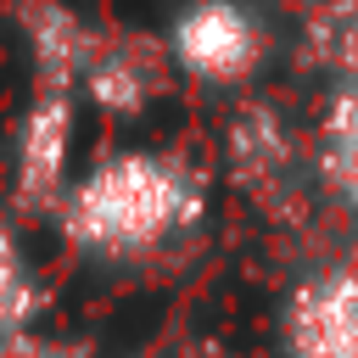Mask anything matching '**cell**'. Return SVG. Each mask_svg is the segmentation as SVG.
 Returning <instances> with one entry per match:
<instances>
[{
    "instance_id": "1",
    "label": "cell",
    "mask_w": 358,
    "mask_h": 358,
    "mask_svg": "<svg viewBox=\"0 0 358 358\" xmlns=\"http://www.w3.org/2000/svg\"><path fill=\"white\" fill-rule=\"evenodd\" d=\"M201 218V179L168 151L101 157L62 201L56 224L84 252H145Z\"/></svg>"
},
{
    "instance_id": "2",
    "label": "cell",
    "mask_w": 358,
    "mask_h": 358,
    "mask_svg": "<svg viewBox=\"0 0 358 358\" xmlns=\"http://www.w3.org/2000/svg\"><path fill=\"white\" fill-rule=\"evenodd\" d=\"M168 56L185 78L246 84L268 56V34L246 0H190L168 28Z\"/></svg>"
},
{
    "instance_id": "3",
    "label": "cell",
    "mask_w": 358,
    "mask_h": 358,
    "mask_svg": "<svg viewBox=\"0 0 358 358\" xmlns=\"http://www.w3.org/2000/svg\"><path fill=\"white\" fill-rule=\"evenodd\" d=\"M73 95L62 90H34V106L17 123V168H11V190L17 207L28 213H50L67 196V157H73Z\"/></svg>"
},
{
    "instance_id": "4",
    "label": "cell",
    "mask_w": 358,
    "mask_h": 358,
    "mask_svg": "<svg viewBox=\"0 0 358 358\" xmlns=\"http://www.w3.org/2000/svg\"><path fill=\"white\" fill-rule=\"evenodd\" d=\"M291 358H358V263H330L291 291Z\"/></svg>"
},
{
    "instance_id": "5",
    "label": "cell",
    "mask_w": 358,
    "mask_h": 358,
    "mask_svg": "<svg viewBox=\"0 0 358 358\" xmlns=\"http://www.w3.org/2000/svg\"><path fill=\"white\" fill-rule=\"evenodd\" d=\"M22 34H28V56H34V78H39V90H62V95H73V84L84 78V67H90V56H95V28L73 11V6H62V0H34L28 11H22Z\"/></svg>"
},
{
    "instance_id": "6",
    "label": "cell",
    "mask_w": 358,
    "mask_h": 358,
    "mask_svg": "<svg viewBox=\"0 0 358 358\" xmlns=\"http://www.w3.org/2000/svg\"><path fill=\"white\" fill-rule=\"evenodd\" d=\"M224 151H229V168L246 190L268 196L285 185L291 173V134H285V117L274 106H246L229 117V134H224Z\"/></svg>"
},
{
    "instance_id": "7",
    "label": "cell",
    "mask_w": 358,
    "mask_h": 358,
    "mask_svg": "<svg viewBox=\"0 0 358 358\" xmlns=\"http://www.w3.org/2000/svg\"><path fill=\"white\" fill-rule=\"evenodd\" d=\"M78 84H84L90 106L106 112V117H134V112H145V101H151V90H157L151 62H145L134 45H112V39L95 45V56H90V67H84Z\"/></svg>"
},
{
    "instance_id": "8",
    "label": "cell",
    "mask_w": 358,
    "mask_h": 358,
    "mask_svg": "<svg viewBox=\"0 0 358 358\" xmlns=\"http://www.w3.org/2000/svg\"><path fill=\"white\" fill-rule=\"evenodd\" d=\"M319 179L330 185V196L358 213V78H341L324 101V123H319Z\"/></svg>"
},
{
    "instance_id": "9",
    "label": "cell",
    "mask_w": 358,
    "mask_h": 358,
    "mask_svg": "<svg viewBox=\"0 0 358 358\" xmlns=\"http://www.w3.org/2000/svg\"><path fill=\"white\" fill-rule=\"evenodd\" d=\"M34 308H39L34 274H28V263H22V246H17L11 224L0 218V341L22 336L28 319H34Z\"/></svg>"
},
{
    "instance_id": "10",
    "label": "cell",
    "mask_w": 358,
    "mask_h": 358,
    "mask_svg": "<svg viewBox=\"0 0 358 358\" xmlns=\"http://www.w3.org/2000/svg\"><path fill=\"white\" fill-rule=\"evenodd\" d=\"M0 358H78V352H67V347H56V341H39V336H11V341H0Z\"/></svg>"
},
{
    "instance_id": "11",
    "label": "cell",
    "mask_w": 358,
    "mask_h": 358,
    "mask_svg": "<svg viewBox=\"0 0 358 358\" xmlns=\"http://www.w3.org/2000/svg\"><path fill=\"white\" fill-rule=\"evenodd\" d=\"M347 78H358V45H352V67H347Z\"/></svg>"
}]
</instances>
